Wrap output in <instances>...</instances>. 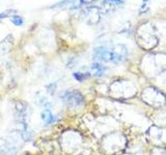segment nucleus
<instances>
[{"mask_svg":"<svg viewBox=\"0 0 166 155\" xmlns=\"http://www.w3.org/2000/svg\"><path fill=\"white\" fill-rule=\"evenodd\" d=\"M41 117L42 120L45 122L46 124H52L53 122L56 121V117L52 114L50 110H45L44 112H42Z\"/></svg>","mask_w":166,"mask_h":155,"instance_id":"7","label":"nucleus"},{"mask_svg":"<svg viewBox=\"0 0 166 155\" xmlns=\"http://www.w3.org/2000/svg\"><path fill=\"white\" fill-rule=\"evenodd\" d=\"M110 51H111V62H113V63H118V62L124 61L127 58V55H128L127 48L124 44H116L112 49H110Z\"/></svg>","mask_w":166,"mask_h":155,"instance_id":"4","label":"nucleus"},{"mask_svg":"<svg viewBox=\"0 0 166 155\" xmlns=\"http://www.w3.org/2000/svg\"><path fill=\"white\" fill-rule=\"evenodd\" d=\"M147 1H149V0H143V2H144V3H146Z\"/></svg>","mask_w":166,"mask_h":155,"instance_id":"15","label":"nucleus"},{"mask_svg":"<svg viewBox=\"0 0 166 155\" xmlns=\"http://www.w3.org/2000/svg\"><path fill=\"white\" fill-rule=\"evenodd\" d=\"M47 89L49 90L50 93H53V92L55 91V89H56V84H55V83H52V84L47 86Z\"/></svg>","mask_w":166,"mask_h":155,"instance_id":"11","label":"nucleus"},{"mask_svg":"<svg viewBox=\"0 0 166 155\" xmlns=\"http://www.w3.org/2000/svg\"><path fill=\"white\" fill-rule=\"evenodd\" d=\"M106 1L112 2V3H116V4H121V3H123V1H121V0H106Z\"/></svg>","mask_w":166,"mask_h":155,"instance_id":"14","label":"nucleus"},{"mask_svg":"<svg viewBox=\"0 0 166 155\" xmlns=\"http://www.w3.org/2000/svg\"><path fill=\"white\" fill-rule=\"evenodd\" d=\"M137 40L140 47L146 50L157 46L158 38L155 34V29L151 24H144L141 27H139L137 31Z\"/></svg>","mask_w":166,"mask_h":155,"instance_id":"1","label":"nucleus"},{"mask_svg":"<svg viewBox=\"0 0 166 155\" xmlns=\"http://www.w3.org/2000/svg\"><path fill=\"white\" fill-rule=\"evenodd\" d=\"M142 99H143L147 105H151L153 107H159L164 105L166 103L165 95L161 93L156 88L150 87L146 88L142 93Z\"/></svg>","mask_w":166,"mask_h":155,"instance_id":"2","label":"nucleus"},{"mask_svg":"<svg viewBox=\"0 0 166 155\" xmlns=\"http://www.w3.org/2000/svg\"><path fill=\"white\" fill-rule=\"evenodd\" d=\"M61 99L70 108H77L83 105V97L78 91H66L61 95Z\"/></svg>","mask_w":166,"mask_h":155,"instance_id":"3","label":"nucleus"},{"mask_svg":"<svg viewBox=\"0 0 166 155\" xmlns=\"http://www.w3.org/2000/svg\"><path fill=\"white\" fill-rule=\"evenodd\" d=\"M155 129H156L155 132L152 129H151L150 132L152 142L157 145H166V130H163L161 128H156V127Z\"/></svg>","mask_w":166,"mask_h":155,"instance_id":"6","label":"nucleus"},{"mask_svg":"<svg viewBox=\"0 0 166 155\" xmlns=\"http://www.w3.org/2000/svg\"><path fill=\"white\" fill-rule=\"evenodd\" d=\"M14 13H15V10H7V11H4V13L0 14V19H2V18H5L7 16H8L10 14H14Z\"/></svg>","mask_w":166,"mask_h":155,"instance_id":"12","label":"nucleus"},{"mask_svg":"<svg viewBox=\"0 0 166 155\" xmlns=\"http://www.w3.org/2000/svg\"><path fill=\"white\" fill-rule=\"evenodd\" d=\"M73 77L75 78L78 82H83L87 77H90V73H74Z\"/></svg>","mask_w":166,"mask_h":155,"instance_id":"10","label":"nucleus"},{"mask_svg":"<svg viewBox=\"0 0 166 155\" xmlns=\"http://www.w3.org/2000/svg\"><path fill=\"white\" fill-rule=\"evenodd\" d=\"M93 1H96V0H79L78 6H79V5L83 4V3H90V2H93Z\"/></svg>","mask_w":166,"mask_h":155,"instance_id":"13","label":"nucleus"},{"mask_svg":"<svg viewBox=\"0 0 166 155\" xmlns=\"http://www.w3.org/2000/svg\"><path fill=\"white\" fill-rule=\"evenodd\" d=\"M94 56L98 60L104 62H111V51L104 47H98L94 51Z\"/></svg>","mask_w":166,"mask_h":155,"instance_id":"5","label":"nucleus"},{"mask_svg":"<svg viewBox=\"0 0 166 155\" xmlns=\"http://www.w3.org/2000/svg\"><path fill=\"white\" fill-rule=\"evenodd\" d=\"M11 23L16 26H22L23 24H24V20H23V18L20 16H11Z\"/></svg>","mask_w":166,"mask_h":155,"instance_id":"9","label":"nucleus"},{"mask_svg":"<svg viewBox=\"0 0 166 155\" xmlns=\"http://www.w3.org/2000/svg\"><path fill=\"white\" fill-rule=\"evenodd\" d=\"M91 70H93L94 76L101 77V76H103V74L105 73L106 68L104 67L103 65H101L100 63H94L93 66H91Z\"/></svg>","mask_w":166,"mask_h":155,"instance_id":"8","label":"nucleus"}]
</instances>
